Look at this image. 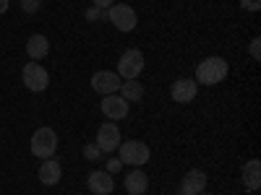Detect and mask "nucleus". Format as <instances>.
Returning a JSON list of instances; mask_svg holds the SVG:
<instances>
[{
    "label": "nucleus",
    "instance_id": "nucleus-1",
    "mask_svg": "<svg viewBox=\"0 0 261 195\" xmlns=\"http://www.w3.org/2000/svg\"><path fill=\"white\" fill-rule=\"evenodd\" d=\"M230 73V65L225 57H204L199 65H196V83H204V86H217L220 81H225Z\"/></svg>",
    "mask_w": 261,
    "mask_h": 195
},
{
    "label": "nucleus",
    "instance_id": "nucleus-2",
    "mask_svg": "<svg viewBox=\"0 0 261 195\" xmlns=\"http://www.w3.org/2000/svg\"><path fill=\"white\" fill-rule=\"evenodd\" d=\"M58 151V136L53 127H37L32 136V154L37 159H50Z\"/></svg>",
    "mask_w": 261,
    "mask_h": 195
},
{
    "label": "nucleus",
    "instance_id": "nucleus-3",
    "mask_svg": "<svg viewBox=\"0 0 261 195\" xmlns=\"http://www.w3.org/2000/svg\"><path fill=\"white\" fill-rule=\"evenodd\" d=\"M107 21H110L118 31H134L136 24H139V16L128 3H113L107 8Z\"/></svg>",
    "mask_w": 261,
    "mask_h": 195
},
{
    "label": "nucleus",
    "instance_id": "nucleus-4",
    "mask_svg": "<svg viewBox=\"0 0 261 195\" xmlns=\"http://www.w3.org/2000/svg\"><path fill=\"white\" fill-rule=\"evenodd\" d=\"M118 148H120V161L130 167H144L151 159V148L144 141H123Z\"/></svg>",
    "mask_w": 261,
    "mask_h": 195
},
{
    "label": "nucleus",
    "instance_id": "nucleus-5",
    "mask_svg": "<svg viewBox=\"0 0 261 195\" xmlns=\"http://www.w3.org/2000/svg\"><path fill=\"white\" fill-rule=\"evenodd\" d=\"M21 78H24V86L29 91H34V94H39V91H45L47 86H50V73L42 68L39 62H27L24 65V71H21Z\"/></svg>",
    "mask_w": 261,
    "mask_h": 195
},
{
    "label": "nucleus",
    "instance_id": "nucleus-6",
    "mask_svg": "<svg viewBox=\"0 0 261 195\" xmlns=\"http://www.w3.org/2000/svg\"><path fill=\"white\" fill-rule=\"evenodd\" d=\"M144 71V52L130 47L118 57V76L120 78H139Z\"/></svg>",
    "mask_w": 261,
    "mask_h": 195
},
{
    "label": "nucleus",
    "instance_id": "nucleus-7",
    "mask_svg": "<svg viewBox=\"0 0 261 195\" xmlns=\"http://www.w3.org/2000/svg\"><path fill=\"white\" fill-rule=\"evenodd\" d=\"M94 143L99 146L102 154H113V151L120 146V127L115 122H110V120L102 122L99 130H97V141Z\"/></svg>",
    "mask_w": 261,
    "mask_h": 195
},
{
    "label": "nucleus",
    "instance_id": "nucleus-8",
    "mask_svg": "<svg viewBox=\"0 0 261 195\" xmlns=\"http://www.w3.org/2000/svg\"><path fill=\"white\" fill-rule=\"evenodd\" d=\"M99 110H102V115L110 120V122L125 120V117H128V102H125L120 94H107V96L99 102Z\"/></svg>",
    "mask_w": 261,
    "mask_h": 195
},
{
    "label": "nucleus",
    "instance_id": "nucleus-9",
    "mask_svg": "<svg viewBox=\"0 0 261 195\" xmlns=\"http://www.w3.org/2000/svg\"><path fill=\"white\" fill-rule=\"evenodd\" d=\"M92 89H94L97 94H102V96L118 94V89H120V76H118L115 71H99V73L92 76Z\"/></svg>",
    "mask_w": 261,
    "mask_h": 195
},
{
    "label": "nucleus",
    "instance_id": "nucleus-10",
    "mask_svg": "<svg viewBox=\"0 0 261 195\" xmlns=\"http://www.w3.org/2000/svg\"><path fill=\"white\" fill-rule=\"evenodd\" d=\"M196 91H199V83H196L193 78H178L175 83L170 86V96H172V102H178V104L193 102Z\"/></svg>",
    "mask_w": 261,
    "mask_h": 195
},
{
    "label": "nucleus",
    "instance_id": "nucleus-11",
    "mask_svg": "<svg viewBox=\"0 0 261 195\" xmlns=\"http://www.w3.org/2000/svg\"><path fill=\"white\" fill-rule=\"evenodd\" d=\"M86 187H89L94 195H110L115 190V182H113V175L105 169H97L86 177Z\"/></svg>",
    "mask_w": 261,
    "mask_h": 195
},
{
    "label": "nucleus",
    "instance_id": "nucleus-12",
    "mask_svg": "<svg viewBox=\"0 0 261 195\" xmlns=\"http://www.w3.org/2000/svg\"><path fill=\"white\" fill-rule=\"evenodd\" d=\"M206 187V172L204 169H188L180 182V195H199Z\"/></svg>",
    "mask_w": 261,
    "mask_h": 195
},
{
    "label": "nucleus",
    "instance_id": "nucleus-13",
    "mask_svg": "<svg viewBox=\"0 0 261 195\" xmlns=\"http://www.w3.org/2000/svg\"><path fill=\"white\" fill-rule=\"evenodd\" d=\"M37 175H39V182H42V185H58L60 177H63V167H60V161H58L55 156L42 159Z\"/></svg>",
    "mask_w": 261,
    "mask_h": 195
},
{
    "label": "nucleus",
    "instance_id": "nucleus-14",
    "mask_svg": "<svg viewBox=\"0 0 261 195\" xmlns=\"http://www.w3.org/2000/svg\"><path fill=\"white\" fill-rule=\"evenodd\" d=\"M47 52H50V42H47L45 34H32V37L27 39V55H29L34 62H39Z\"/></svg>",
    "mask_w": 261,
    "mask_h": 195
},
{
    "label": "nucleus",
    "instance_id": "nucleus-15",
    "mask_svg": "<svg viewBox=\"0 0 261 195\" xmlns=\"http://www.w3.org/2000/svg\"><path fill=\"white\" fill-rule=\"evenodd\" d=\"M243 185H246V190H251V192L258 190V185H261V161H258V159L246 161V167H243Z\"/></svg>",
    "mask_w": 261,
    "mask_h": 195
},
{
    "label": "nucleus",
    "instance_id": "nucleus-16",
    "mask_svg": "<svg viewBox=\"0 0 261 195\" xmlns=\"http://www.w3.org/2000/svg\"><path fill=\"white\" fill-rule=\"evenodd\" d=\"M125 190L130 195H144L149 190V177L144 175L141 169H134V172H128L125 175Z\"/></svg>",
    "mask_w": 261,
    "mask_h": 195
},
{
    "label": "nucleus",
    "instance_id": "nucleus-17",
    "mask_svg": "<svg viewBox=\"0 0 261 195\" xmlns=\"http://www.w3.org/2000/svg\"><path fill=\"white\" fill-rule=\"evenodd\" d=\"M118 91H120V96H123L128 104L144 99V86H141L136 78H125V81L120 83V89H118Z\"/></svg>",
    "mask_w": 261,
    "mask_h": 195
},
{
    "label": "nucleus",
    "instance_id": "nucleus-18",
    "mask_svg": "<svg viewBox=\"0 0 261 195\" xmlns=\"http://www.w3.org/2000/svg\"><path fill=\"white\" fill-rule=\"evenodd\" d=\"M102 156V151L97 143H89V146H84V159H89V161H99Z\"/></svg>",
    "mask_w": 261,
    "mask_h": 195
},
{
    "label": "nucleus",
    "instance_id": "nucleus-19",
    "mask_svg": "<svg viewBox=\"0 0 261 195\" xmlns=\"http://www.w3.org/2000/svg\"><path fill=\"white\" fill-rule=\"evenodd\" d=\"M86 16V21H102V18H107V11H102V8H97V6H92L89 11L84 13Z\"/></svg>",
    "mask_w": 261,
    "mask_h": 195
},
{
    "label": "nucleus",
    "instance_id": "nucleus-20",
    "mask_svg": "<svg viewBox=\"0 0 261 195\" xmlns=\"http://www.w3.org/2000/svg\"><path fill=\"white\" fill-rule=\"evenodd\" d=\"M42 8V0H21V11L24 13H37Z\"/></svg>",
    "mask_w": 261,
    "mask_h": 195
},
{
    "label": "nucleus",
    "instance_id": "nucleus-21",
    "mask_svg": "<svg viewBox=\"0 0 261 195\" xmlns=\"http://www.w3.org/2000/svg\"><path fill=\"white\" fill-rule=\"evenodd\" d=\"M248 52H251V57H253V60H261V39H258V37H256V39L251 42Z\"/></svg>",
    "mask_w": 261,
    "mask_h": 195
},
{
    "label": "nucleus",
    "instance_id": "nucleus-22",
    "mask_svg": "<svg viewBox=\"0 0 261 195\" xmlns=\"http://www.w3.org/2000/svg\"><path fill=\"white\" fill-rule=\"evenodd\" d=\"M241 6H243L246 11H251V13H256V11L261 8V0H241Z\"/></svg>",
    "mask_w": 261,
    "mask_h": 195
},
{
    "label": "nucleus",
    "instance_id": "nucleus-23",
    "mask_svg": "<svg viewBox=\"0 0 261 195\" xmlns=\"http://www.w3.org/2000/svg\"><path fill=\"white\" fill-rule=\"evenodd\" d=\"M120 164H123L120 159H110V161H107V172L113 175V172H118V169H120Z\"/></svg>",
    "mask_w": 261,
    "mask_h": 195
},
{
    "label": "nucleus",
    "instance_id": "nucleus-24",
    "mask_svg": "<svg viewBox=\"0 0 261 195\" xmlns=\"http://www.w3.org/2000/svg\"><path fill=\"white\" fill-rule=\"evenodd\" d=\"M92 3H94L97 8H102V11H107V8H110V6L115 3V0H92Z\"/></svg>",
    "mask_w": 261,
    "mask_h": 195
},
{
    "label": "nucleus",
    "instance_id": "nucleus-25",
    "mask_svg": "<svg viewBox=\"0 0 261 195\" xmlns=\"http://www.w3.org/2000/svg\"><path fill=\"white\" fill-rule=\"evenodd\" d=\"M8 3H11V0H0V16L8 11Z\"/></svg>",
    "mask_w": 261,
    "mask_h": 195
},
{
    "label": "nucleus",
    "instance_id": "nucleus-26",
    "mask_svg": "<svg viewBox=\"0 0 261 195\" xmlns=\"http://www.w3.org/2000/svg\"><path fill=\"white\" fill-rule=\"evenodd\" d=\"M199 195H212V192H199Z\"/></svg>",
    "mask_w": 261,
    "mask_h": 195
},
{
    "label": "nucleus",
    "instance_id": "nucleus-27",
    "mask_svg": "<svg viewBox=\"0 0 261 195\" xmlns=\"http://www.w3.org/2000/svg\"><path fill=\"white\" fill-rule=\"evenodd\" d=\"M178 195H180V192H178Z\"/></svg>",
    "mask_w": 261,
    "mask_h": 195
}]
</instances>
